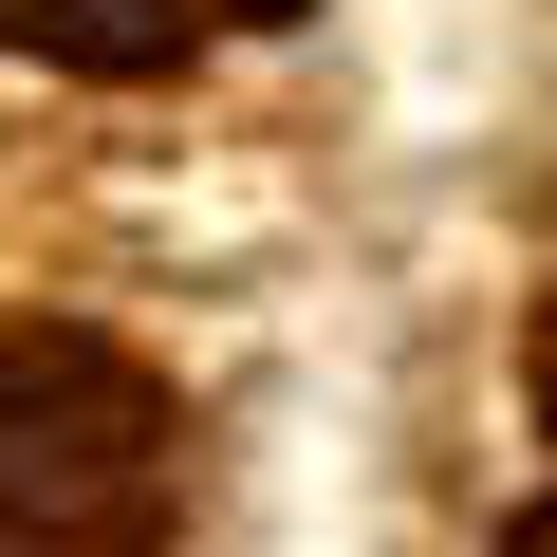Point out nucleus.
I'll use <instances>...</instances> for the list:
<instances>
[{
    "label": "nucleus",
    "instance_id": "obj_3",
    "mask_svg": "<svg viewBox=\"0 0 557 557\" xmlns=\"http://www.w3.org/2000/svg\"><path fill=\"white\" fill-rule=\"evenodd\" d=\"M539 409H557V317H539Z\"/></svg>",
    "mask_w": 557,
    "mask_h": 557
},
{
    "label": "nucleus",
    "instance_id": "obj_1",
    "mask_svg": "<svg viewBox=\"0 0 557 557\" xmlns=\"http://www.w3.org/2000/svg\"><path fill=\"white\" fill-rule=\"evenodd\" d=\"M168 391L112 335H0V557H149Z\"/></svg>",
    "mask_w": 557,
    "mask_h": 557
},
{
    "label": "nucleus",
    "instance_id": "obj_2",
    "mask_svg": "<svg viewBox=\"0 0 557 557\" xmlns=\"http://www.w3.org/2000/svg\"><path fill=\"white\" fill-rule=\"evenodd\" d=\"M502 557H557V502H539V520H520V539H502Z\"/></svg>",
    "mask_w": 557,
    "mask_h": 557
}]
</instances>
